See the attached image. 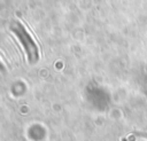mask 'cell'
Masks as SVG:
<instances>
[{"mask_svg":"<svg viewBox=\"0 0 147 141\" xmlns=\"http://www.w3.org/2000/svg\"><path fill=\"white\" fill-rule=\"evenodd\" d=\"M10 30L14 32V34L21 41V44L26 53L28 61L30 63H36L39 60V49H38L37 44L32 39L31 34L24 28V25L20 22H14L10 25Z\"/></svg>","mask_w":147,"mask_h":141,"instance_id":"cell-1","label":"cell"}]
</instances>
